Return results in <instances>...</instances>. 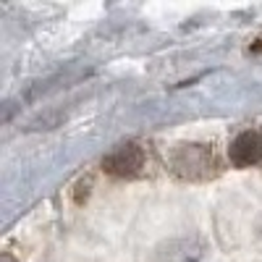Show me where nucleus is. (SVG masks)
Here are the masks:
<instances>
[{"mask_svg": "<svg viewBox=\"0 0 262 262\" xmlns=\"http://www.w3.org/2000/svg\"><path fill=\"white\" fill-rule=\"evenodd\" d=\"M170 168L179 179L186 181H205L217 173V160L210 144H179L170 152Z\"/></svg>", "mask_w": 262, "mask_h": 262, "instance_id": "f257e3e1", "label": "nucleus"}, {"mask_svg": "<svg viewBox=\"0 0 262 262\" xmlns=\"http://www.w3.org/2000/svg\"><path fill=\"white\" fill-rule=\"evenodd\" d=\"M144 160H147L144 149L134 142H126V144L116 147L111 155L102 158V168H105V173H111V176L131 179V176H137V173H142Z\"/></svg>", "mask_w": 262, "mask_h": 262, "instance_id": "f03ea898", "label": "nucleus"}, {"mask_svg": "<svg viewBox=\"0 0 262 262\" xmlns=\"http://www.w3.org/2000/svg\"><path fill=\"white\" fill-rule=\"evenodd\" d=\"M207 247L194 236H181V238H170V242L160 244L155 249L152 262H205Z\"/></svg>", "mask_w": 262, "mask_h": 262, "instance_id": "7ed1b4c3", "label": "nucleus"}, {"mask_svg": "<svg viewBox=\"0 0 262 262\" xmlns=\"http://www.w3.org/2000/svg\"><path fill=\"white\" fill-rule=\"evenodd\" d=\"M228 160L233 168H252L262 163V128H247L228 147Z\"/></svg>", "mask_w": 262, "mask_h": 262, "instance_id": "20e7f679", "label": "nucleus"}, {"mask_svg": "<svg viewBox=\"0 0 262 262\" xmlns=\"http://www.w3.org/2000/svg\"><path fill=\"white\" fill-rule=\"evenodd\" d=\"M3 262H16V259H13L11 254H3Z\"/></svg>", "mask_w": 262, "mask_h": 262, "instance_id": "39448f33", "label": "nucleus"}]
</instances>
